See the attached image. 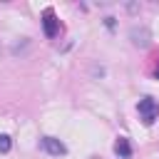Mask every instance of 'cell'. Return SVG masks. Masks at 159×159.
<instances>
[{"instance_id": "obj_6", "label": "cell", "mask_w": 159, "mask_h": 159, "mask_svg": "<svg viewBox=\"0 0 159 159\" xmlns=\"http://www.w3.org/2000/svg\"><path fill=\"white\" fill-rule=\"evenodd\" d=\"M12 149V139L7 134H0V154H7Z\"/></svg>"}, {"instance_id": "obj_1", "label": "cell", "mask_w": 159, "mask_h": 159, "mask_svg": "<svg viewBox=\"0 0 159 159\" xmlns=\"http://www.w3.org/2000/svg\"><path fill=\"white\" fill-rule=\"evenodd\" d=\"M129 40H132L134 47L147 50V47L152 45V32H149V27H144V25H134V27H129Z\"/></svg>"}, {"instance_id": "obj_7", "label": "cell", "mask_w": 159, "mask_h": 159, "mask_svg": "<svg viewBox=\"0 0 159 159\" xmlns=\"http://www.w3.org/2000/svg\"><path fill=\"white\" fill-rule=\"evenodd\" d=\"M89 75H92V80H102V77H104V67L94 62V65L89 67Z\"/></svg>"}, {"instance_id": "obj_10", "label": "cell", "mask_w": 159, "mask_h": 159, "mask_svg": "<svg viewBox=\"0 0 159 159\" xmlns=\"http://www.w3.org/2000/svg\"><path fill=\"white\" fill-rule=\"evenodd\" d=\"M157 80H159V70H157Z\"/></svg>"}, {"instance_id": "obj_8", "label": "cell", "mask_w": 159, "mask_h": 159, "mask_svg": "<svg viewBox=\"0 0 159 159\" xmlns=\"http://www.w3.org/2000/svg\"><path fill=\"white\" fill-rule=\"evenodd\" d=\"M124 7H127V12H132V15H134V12H139V2H127Z\"/></svg>"}, {"instance_id": "obj_9", "label": "cell", "mask_w": 159, "mask_h": 159, "mask_svg": "<svg viewBox=\"0 0 159 159\" xmlns=\"http://www.w3.org/2000/svg\"><path fill=\"white\" fill-rule=\"evenodd\" d=\"M104 25L112 30V27H114V17H104Z\"/></svg>"}, {"instance_id": "obj_3", "label": "cell", "mask_w": 159, "mask_h": 159, "mask_svg": "<svg viewBox=\"0 0 159 159\" xmlns=\"http://www.w3.org/2000/svg\"><path fill=\"white\" fill-rule=\"evenodd\" d=\"M40 149L47 152L50 157H65V154H67V147H65L60 139H55V137H42V139H40Z\"/></svg>"}, {"instance_id": "obj_2", "label": "cell", "mask_w": 159, "mask_h": 159, "mask_svg": "<svg viewBox=\"0 0 159 159\" xmlns=\"http://www.w3.org/2000/svg\"><path fill=\"white\" fill-rule=\"evenodd\" d=\"M137 109H139V114H142L144 124H154V119L159 117V104H157L152 97H144V99H139Z\"/></svg>"}, {"instance_id": "obj_4", "label": "cell", "mask_w": 159, "mask_h": 159, "mask_svg": "<svg viewBox=\"0 0 159 159\" xmlns=\"http://www.w3.org/2000/svg\"><path fill=\"white\" fill-rule=\"evenodd\" d=\"M42 30H45V35H47V37H55V35L60 32V20H55L52 10H47V12H45V17H42Z\"/></svg>"}, {"instance_id": "obj_5", "label": "cell", "mask_w": 159, "mask_h": 159, "mask_svg": "<svg viewBox=\"0 0 159 159\" xmlns=\"http://www.w3.org/2000/svg\"><path fill=\"white\" fill-rule=\"evenodd\" d=\"M114 154H117L119 159H129V157H132V144L127 142V137H119V139L114 142Z\"/></svg>"}]
</instances>
